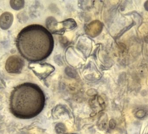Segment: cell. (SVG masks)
Masks as SVG:
<instances>
[{"mask_svg": "<svg viewBox=\"0 0 148 134\" xmlns=\"http://www.w3.org/2000/svg\"><path fill=\"white\" fill-rule=\"evenodd\" d=\"M54 40L51 32L43 26L32 24L23 29L16 39V46L21 56L28 61H42L50 56Z\"/></svg>", "mask_w": 148, "mask_h": 134, "instance_id": "cell-1", "label": "cell"}, {"mask_svg": "<svg viewBox=\"0 0 148 134\" xmlns=\"http://www.w3.org/2000/svg\"><path fill=\"white\" fill-rule=\"evenodd\" d=\"M46 96L35 83H22L14 89L10 97V110L16 118L30 119L41 113L45 107Z\"/></svg>", "mask_w": 148, "mask_h": 134, "instance_id": "cell-2", "label": "cell"}, {"mask_svg": "<svg viewBox=\"0 0 148 134\" xmlns=\"http://www.w3.org/2000/svg\"><path fill=\"white\" fill-rule=\"evenodd\" d=\"M24 66L22 59L16 55H12L8 58L5 63L6 71L11 74H19Z\"/></svg>", "mask_w": 148, "mask_h": 134, "instance_id": "cell-3", "label": "cell"}, {"mask_svg": "<svg viewBox=\"0 0 148 134\" xmlns=\"http://www.w3.org/2000/svg\"><path fill=\"white\" fill-rule=\"evenodd\" d=\"M12 21L13 16L10 13H3L0 17V27L3 29H7L10 27Z\"/></svg>", "mask_w": 148, "mask_h": 134, "instance_id": "cell-4", "label": "cell"}, {"mask_svg": "<svg viewBox=\"0 0 148 134\" xmlns=\"http://www.w3.org/2000/svg\"><path fill=\"white\" fill-rule=\"evenodd\" d=\"M73 134V133H72V134Z\"/></svg>", "mask_w": 148, "mask_h": 134, "instance_id": "cell-5", "label": "cell"}]
</instances>
